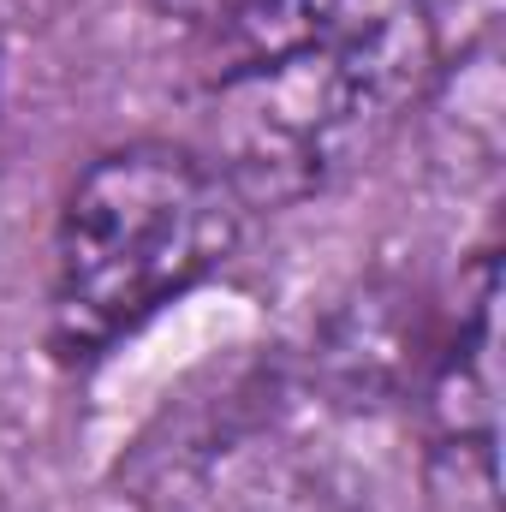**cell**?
<instances>
[{
  "instance_id": "6da1fadb",
  "label": "cell",
  "mask_w": 506,
  "mask_h": 512,
  "mask_svg": "<svg viewBox=\"0 0 506 512\" xmlns=\"http://www.w3.org/2000/svg\"><path fill=\"white\" fill-rule=\"evenodd\" d=\"M429 84V0H239L203 24L191 149L245 209H292L381 155Z\"/></svg>"
},
{
  "instance_id": "7a4b0ae2",
  "label": "cell",
  "mask_w": 506,
  "mask_h": 512,
  "mask_svg": "<svg viewBox=\"0 0 506 512\" xmlns=\"http://www.w3.org/2000/svg\"><path fill=\"white\" fill-rule=\"evenodd\" d=\"M245 203L191 143L96 155L54 221L48 316L72 358H96L203 286L239 245Z\"/></svg>"
},
{
  "instance_id": "3957f363",
  "label": "cell",
  "mask_w": 506,
  "mask_h": 512,
  "mask_svg": "<svg viewBox=\"0 0 506 512\" xmlns=\"http://www.w3.org/2000/svg\"><path fill=\"white\" fill-rule=\"evenodd\" d=\"M143 512H370V483L280 382H245L149 447Z\"/></svg>"
},
{
  "instance_id": "277c9868",
  "label": "cell",
  "mask_w": 506,
  "mask_h": 512,
  "mask_svg": "<svg viewBox=\"0 0 506 512\" xmlns=\"http://www.w3.org/2000/svg\"><path fill=\"white\" fill-rule=\"evenodd\" d=\"M495 346H501V280H495V256H483L423 376V441H429L435 512H495V441H501Z\"/></svg>"
},
{
  "instance_id": "5b68a950",
  "label": "cell",
  "mask_w": 506,
  "mask_h": 512,
  "mask_svg": "<svg viewBox=\"0 0 506 512\" xmlns=\"http://www.w3.org/2000/svg\"><path fill=\"white\" fill-rule=\"evenodd\" d=\"M155 6H167V12H179V18H197V24H209V18H221L227 6H239V0H155Z\"/></svg>"
}]
</instances>
